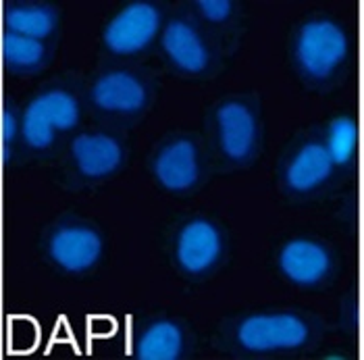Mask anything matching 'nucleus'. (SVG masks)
<instances>
[{"label": "nucleus", "mask_w": 364, "mask_h": 360, "mask_svg": "<svg viewBox=\"0 0 364 360\" xmlns=\"http://www.w3.org/2000/svg\"><path fill=\"white\" fill-rule=\"evenodd\" d=\"M337 166L318 129H309L285 148L279 159L277 181L283 194L302 200L323 192L336 177Z\"/></svg>", "instance_id": "7"}, {"label": "nucleus", "mask_w": 364, "mask_h": 360, "mask_svg": "<svg viewBox=\"0 0 364 360\" xmlns=\"http://www.w3.org/2000/svg\"><path fill=\"white\" fill-rule=\"evenodd\" d=\"M350 56V33L333 17L312 15L294 31L291 63L300 80L312 90H329L339 83Z\"/></svg>", "instance_id": "4"}, {"label": "nucleus", "mask_w": 364, "mask_h": 360, "mask_svg": "<svg viewBox=\"0 0 364 360\" xmlns=\"http://www.w3.org/2000/svg\"><path fill=\"white\" fill-rule=\"evenodd\" d=\"M53 44L13 31H2V63L9 73L36 75L53 60Z\"/></svg>", "instance_id": "16"}, {"label": "nucleus", "mask_w": 364, "mask_h": 360, "mask_svg": "<svg viewBox=\"0 0 364 360\" xmlns=\"http://www.w3.org/2000/svg\"><path fill=\"white\" fill-rule=\"evenodd\" d=\"M327 323L302 308L250 310L223 319L213 335V348L229 356H277L314 350Z\"/></svg>", "instance_id": "1"}, {"label": "nucleus", "mask_w": 364, "mask_h": 360, "mask_svg": "<svg viewBox=\"0 0 364 360\" xmlns=\"http://www.w3.org/2000/svg\"><path fill=\"white\" fill-rule=\"evenodd\" d=\"M186 6L219 40L221 46H223V38H231V33L237 29L240 6L233 0H194L188 2Z\"/></svg>", "instance_id": "18"}, {"label": "nucleus", "mask_w": 364, "mask_h": 360, "mask_svg": "<svg viewBox=\"0 0 364 360\" xmlns=\"http://www.w3.org/2000/svg\"><path fill=\"white\" fill-rule=\"evenodd\" d=\"M279 273L298 287H323L336 277L337 258L329 244L314 238H294L277 254Z\"/></svg>", "instance_id": "12"}, {"label": "nucleus", "mask_w": 364, "mask_h": 360, "mask_svg": "<svg viewBox=\"0 0 364 360\" xmlns=\"http://www.w3.org/2000/svg\"><path fill=\"white\" fill-rule=\"evenodd\" d=\"M0 138L2 146L13 148L17 144V139L21 138V112L17 109V105H11L9 100L2 105V121H0ZM15 150V148H13Z\"/></svg>", "instance_id": "20"}, {"label": "nucleus", "mask_w": 364, "mask_h": 360, "mask_svg": "<svg viewBox=\"0 0 364 360\" xmlns=\"http://www.w3.org/2000/svg\"><path fill=\"white\" fill-rule=\"evenodd\" d=\"M148 166L152 179L171 194L194 192L213 171L206 142L194 132H171L159 139Z\"/></svg>", "instance_id": "6"}, {"label": "nucleus", "mask_w": 364, "mask_h": 360, "mask_svg": "<svg viewBox=\"0 0 364 360\" xmlns=\"http://www.w3.org/2000/svg\"><path fill=\"white\" fill-rule=\"evenodd\" d=\"M325 144L329 148V154L339 169H350L358 154V142H360V127L358 121L352 115H337L327 121L325 129Z\"/></svg>", "instance_id": "17"}, {"label": "nucleus", "mask_w": 364, "mask_h": 360, "mask_svg": "<svg viewBox=\"0 0 364 360\" xmlns=\"http://www.w3.org/2000/svg\"><path fill=\"white\" fill-rule=\"evenodd\" d=\"M40 246L46 260L58 271L82 275L102 260L105 238L94 223L63 215L44 229Z\"/></svg>", "instance_id": "8"}, {"label": "nucleus", "mask_w": 364, "mask_h": 360, "mask_svg": "<svg viewBox=\"0 0 364 360\" xmlns=\"http://www.w3.org/2000/svg\"><path fill=\"white\" fill-rule=\"evenodd\" d=\"M58 132L50 123L48 115L40 107L36 98H31L21 111V139L23 146L33 154H46L55 148Z\"/></svg>", "instance_id": "19"}, {"label": "nucleus", "mask_w": 364, "mask_h": 360, "mask_svg": "<svg viewBox=\"0 0 364 360\" xmlns=\"http://www.w3.org/2000/svg\"><path fill=\"white\" fill-rule=\"evenodd\" d=\"M159 82L148 69L105 65L87 82L85 105L105 125L125 129L140 121L156 102Z\"/></svg>", "instance_id": "3"}, {"label": "nucleus", "mask_w": 364, "mask_h": 360, "mask_svg": "<svg viewBox=\"0 0 364 360\" xmlns=\"http://www.w3.org/2000/svg\"><path fill=\"white\" fill-rule=\"evenodd\" d=\"M60 15L48 2H4L2 28L28 38L50 42L56 36Z\"/></svg>", "instance_id": "14"}, {"label": "nucleus", "mask_w": 364, "mask_h": 360, "mask_svg": "<svg viewBox=\"0 0 364 360\" xmlns=\"http://www.w3.org/2000/svg\"><path fill=\"white\" fill-rule=\"evenodd\" d=\"M127 161L125 142L112 129L75 134L67 146V179L82 186H96L117 175Z\"/></svg>", "instance_id": "10"}, {"label": "nucleus", "mask_w": 364, "mask_h": 360, "mask_svg": "<svg viewBox=\"0 0 364 360\" xmlns=\"http://www.w3.org/2000/svg\"><path fill=\"white\" fill-rule=\"evenodd\" d=\"M168 6L154 0H134L119 9L102 29V48L112 58H134L161 40Z\"/></svg>", "instance_id": "9"}, {"label": "nucleus", "mask_w": 364, "mask_h": 360, "mask_svg": "<svg viewBox=\"0 0 364 360\" xmlns=\"http://www.w3.org/2000/svg\"><path fill=\"white\" fill-rule=\"evenodd\" d=\"M204 142L213 169L221 173L252 165L262 146V117L258 98L242 92L215 100L204 117Z\"/></svg>", "instance_id": "2"}, {"label": "nucleus", "mask_w": 364, "mask_h": 360, "mask_svg": "<svg viewBox=\"0 0 364 360\" xmlns=\"http://www.w3.org/2000/svg\"><path fill=\"white\" fill-rule=\"evenodd\" d=\"M33 98L48 115L58 136L71 134L80 127L85 98H82L80 90L73 83L65 82V80H55L48 85H44Z\"/></svg>", "instance_id": "15"}, {"label": "nucleus", "mask_w": 364, "mask_h": 360, "mask_svg": "<svg viewBox=\"0 0 364 360\" xmlns=\"http://www.w3.org/2000/svg\"><path fill=\"white\" fill-rule=\"evenodd\" d=\"M225 248L227 240L221 225L204 215L183 219L173 231V263L188 279H202L215 273L223 263Z\"/></svg>", "instance_id": "11"}, {"label": "nucleus", "mask_w": 364, "mask_h": 360, "mask_svg": "<svg viewBox=\"0 0 364 360\" xmlns=\"http://www.w3.org/2000/svg\"><path fill=\"white\" fill-rule=\"evenodd\" d=\"M192 352V332L186 321L171 314L144 319L134 333V359L181 360Z\"/></svg>", "instance_id": "13"}, {"label": "nucleus", "mask_w": 364, "mask_h": 360, "mask_svg": "<svg viewBox=\"0 0 364 360\" xmlns=\"http://www.w3.org/2000/svg\"><path fill=\"white\" fill-rule=\"evenodd\" d=\"M159 46L165 63L183 78L206 80L217 75L221 69L223 46L186 4L168 15Z\"/></svg>", "instance_id": "5"}]
</instances>
